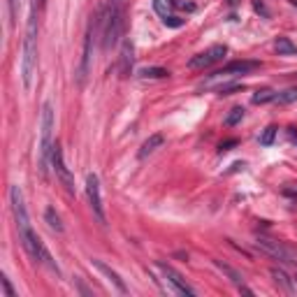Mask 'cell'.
I'll use <instances>...</instances> for the list:
<instances>
[{
  "label": "cell",
  "mask_w": 297,
  "mask_h": 297,
  "mask_svg": "<svg viewBox=\"0 0 297 297\" xmlns=\"http://www.w3.org/2000/svg\"><path fill=\"white\" fill-rule=\"evenodd\" d=\"M10 204H12V212H14L16 227H19V242H21V246L26 248V253H28L35 262H40L47 269L58 274L61 272L58 265L51 260V253L47 251L42 239L35 235V230H33L31 216H28V209H26V202H24V193H21L19 186H10Z\"/></svg>",
  "instance_id": "obj_1"
},
{
  "label": "cell",
  "mask_w": 297,
  "mask_h": 297,
  "mask_svg": "<svg viewBox=\"0 0 297 297\" xmlns=\"http://www.w3.org/2000/svg\"><path fill=\"white\" fill-rule=\"evenodd\" d=\"M35 67H37V0H31L26 37H24V56H21V79H24L26 88L33 86Z\"/></svg>",
  "instance_id": "obj_2"
},
{
  "label": "cell",
  "mask_w": 297,
  "mask_h": 297,
  "mask_svg": "<svg viewBox=\"0 0 297 297\" xmlns=\"http://www.w3.org/2000/svg\"><path fill=\"white\" fill-rule=\"evenodd\" d=\"M51 151H54V105L44 102L40 119V146H37V167H40V174L44 179L49 174Z\"/></svg>",
  "instance_id": "obj_3"
},
{
  "label": "cell",
  "mask_w": 297,
  "mask_h": 297,
  "mask_svg": "<svg viewBox=\"0 0 297 297\" xmlns=\"http://www.w3.org/2000/svg\"><path fill=\"white\" fill-rule=\"evenodd\" d=\"M123 0H109L105 14H102V47L111 49L119 44V37L123 31V12H121Z\"/></svg>",
  "instance_id": "obj_4"
},
{
  "label": "cell",
  "mask_w": 297,
  "mask_h": 297,
  "mask_svg": "<svg viewBox=\"0 0 297 297\" xmlns=\"http://www.w3.org/2000/svg\"><path fill=\"white\" fill-rule=\"evenodd\" d=\"M253 246L260 248L265 256L274 258V260H279V262H288V265H290V262H297L295 256H292L281 242H277V239H269V237H256Z\"/></svg>",
  "instance_id": "obj_5"
},
{
  "label": "cell",
  "mask_w": 297,
  "mask_h": 297,
  "mask_svg": "<svg viewBox=\"0 0 297 297\" xmlns=\"http://www.w3.org/2000/svg\"><path fill=\"white\" fill-rule=\"evenodd\" d=\"M100 26V12L93 16V21L88 24V31H86V37H84V54H81V65H79V72H77V81L79 86H84L86 81V75H88V67H91V47H93V35H96V28Z\"/></svg>",
  "instance_id": "obj_6"
},
{
  "label": "cell",
  "mask_w": 297,
  "mask_h": 297,
  "mask_svg": "<svg viewBox=\"0 0 297 297\" xmlns=\"http://www.w3.org/2000/svg\"><path fill=\"white\" fill-rule=\"evenodd\" d=\"M227 54V47L225 44H214L204 51V54H197L193 56L191 61H188V67L191 70H204V67H212L214 63H221Z\"/></svg>",
  "instance_id": "obj_7"
},
{
  "label": "cell",
  "mask_w": 297,
  "mask_h": 297,
  "mask_svg": "<svg viewBox=\"0 0 297 297\" xmlns=\"http://www.w3.org/2000/svg\"><path fill=\"white\" fill-rule=\"evenodd\" d=\"M51 167H54L56 176H58V181L63 184V188H65L70 195H75V181H72L70 170L65 167V161H63V149H61V144H58V142L54 144V151H51Z\"/></svg>",
  "instance_id": "obj_8"
},
{
  "label": "cell",
  "mask_w": 297,
  "mask_h": 297,
  "mask_svg": "<svg viewBox=\"0 0 297 297\" xmlns=\"http://www.w3.org/2000/svg\"><path fill=\"white\" fill-rule=\"evenodd\" d=\"M156 267L163 272V277L167 279V283L172 286V292H176V295H195V288L193 286H188L186 283V279L181 277V274L176 272L174 267H170V265H165L163 260H158L156 262Z\"/></svg>",
  "instance_id": "obj_9"
},
{
  "label": "cell",
  "mask_w": 297,
  "mask_h": 297,
  "mask_svg": "<svg viewBox=\"0 0 297 297\" xmlns=\"http://www.w3.org/2000/svg\"><path fill=\"white\" fill-rule=\"evenodd\" d=\"M86 193H88V202H91V209L96 214V218L100 223H105V207H102V195H100V179L98 174H88L86 176Z\"/></svg>",
  "instance_id": "obj_10"
},
{
  "label": "cell",
  "mask_w": 297,
  "mask_h": 297,
  "mask_svg": "<svg viewBox=\"0 0 297 297\" xmlns=\"http://www.w3.org/2000/svg\"><path fill=\"white\" fill-rule=\"evenodd\" d=\"M260 67V61H232L227 65H223L221 70H216L212 75V79H230V77L237 75H248V72L258 70Z\"/></svg>",
  "instance_id": "obj_11"
},
{
  "label": "cell",
  "mask_w": 297,
  "mask_h": 297,
  "mask_svg": "<svg viewBox=\"0 0 297 297\" xmlns=\"http://www.w3.org/2000/svg\"><path fill=\"white\" fill-rule=\"evenodd\" d=\"M269 274H272L274 283H277V286L281 288L286 295H297V281L288 277L286 269H281V267H272V269H269Z\"/></svg>",
  "instance_id": "obj_12"
},
{
  "label": "cell",
  "mask_w": 297,
  "mask_h": 297,
  "mask_svg": "<svg viewBox=\"0 0 297 297\" xmlns=\"http://www.w3.org/2000/svg\"><path fill=\"white\" fill-rule=\"evenodd\" d=\"M93 265H96L98 269H100V272L105 274V277H107V281H109L111 286L116 288V290H119V292H123V295H126V292H128V286H126V283H123V279L119 277V274H116V272H114V269H111L109 265H105V262H102V260H98V258H93Z\"/></svg>",
  "instance_id": "obj_13"
},
{
  "label": "cell",
  "mask_w": 297,
  "mask_h": 297,
  "mask_svg": "<svg viewBox=\"0 0 297 297\" xmlns=\"http://www.w3.org/2000/svg\"><path fill=\"white\" fill-rule=\"evenodd\" d=\"M214 265H216L223 274H227V277H230V281L235 283V286L239 288V290H242V292H246V295H253V290H251V288H246V286H244V277H242V274H239V272H237L235 267H230V265H227V262H223V260H214Z\"/></svg>",
  "instance_id": "obj_14"
},
{
  "label": "cell",
  "mask_w": 297,
  "mask_h": 297,
  "mask_svg": "<svg viewBox=\"0 0 297 297\" xmlns=\"http://www.w3.org/2000/svg\"><path fill=\"white\" fill-rule=\"evenodd\" d=\"M132 63H135V47H132V42H130V40H123L121 63H119V67H121V75H123V77H130V72H132Z\"/></svg>",
  "instance_id": "obj_15"
},
{
  "label": "cell",
  "mask_w": 297,
  "mask_h": 297,
  "mask_svg": "<svg viewBox=\"0 0 297 297\" xmlns=\"http://www.w3.org/2000/svg\"><path fill=\"white\" fill-rule=\"evenodd\" d=\"M163 142H165V137H163L161 132H153V135L140 146V158L151 156V153L156 151V149H161V146H163Z\"/></svg>",
  "instance_id": "obj_16"
},
{
  "label": "cell",
  "mask_w": 297,
  "mask_h": 297,
  "mask_svg": "<svg viewBox=\"0 0 297 297\" xmlns=\"http://www.w3.org/2000/svg\"><path fill=\"white\" fill-rule=\"evenodd\" d=\"M137 75H140L142 79H167V77H170V70H165V67H142Z\"/></svg>",
  "instance_id": "obj_17"
},
{
  "label": "cell",
  "mask_w": 297,
  "mask_h": 297,
  "mask_svg": "<svg viewBox=\"0 0 297 297\" xmlns=\"http://www.w3.org/2000/svg\"><path fill=\"white\" fill-rule=\"evenodd\" d=\"M279 98L277 91H272V88H262V91H258L256 96H253V105H267V102H274Z\"/></svg>",
  "instance_id": "obj_18"
},
{
  "label": "cell",
  "mask_w": 297,
  "mask_h": 297,
  "mask_svg": "<svg viewBox=\"0 0 297 297\" xmlns=\"http://www.w3.org/2000/svg\"><path fill=\"white\" fill-rule=\"evenodd\" d=\"M44 221L49 223V227H51V230H56V232H63V223H61V216L56 214V209H54V207H47V212H44Z\"/></svg>",
  "instance_id": "obj_19"
},
{
  "label": "cell",
  "mask_w": 297,
  "mask_h": 297,
  "mask_svg": "<svg viewBox=\"0 0 297 297\" xmlns=\"http://www.w3.org/2000/svg\"><path fill=\"white\" fill-rule=\"evenodd\" d=\"M274 49L279 51V56H290V54H295V51H297V47L292 44L288 37H279V40L274 42Z\"/></svg>",
  "instance_id": "obj_20"
},
{
  "label": "cell",
  "mask_w": 297,
  "mask_h": 297,
  "mask_svg": "<svg viewBox=\"0 0 297 297\" xmlns=\"http://www.w3.org/2000/svg\"><path fill=\"white\" fill-rule=\"evenodd\" d=\"M176 7L174 0H153V10L158 12V14L165 19V16H170V12Z\"/></svg>",
  "instance_id": "obj_21"
},
{
  "label": "cell",
  "mask_w": 297,
  "mask_h": 297,
  "mask_svg": "<svg viewBox=\"0 0 297 297\" xmlns=\"http://www.w3.org/2000/svg\"><path fill=\"white\" fill-rule=\"evenodd\" d=\"M277 132H279L277 126H267L265 130H262V135H260V144L262 146H272L274 140H277Z\"/></svg>",
  "instance_id": "obj_22"
},
{
  "label": "cell",
  "mask_w": 297,
  "mask_h": 297,
  "mask_svg": "<svg viewBox=\"0 0 297 297\" xmlns=\"http://www.w3.org/2000/svg\"><path fill=\"white\" fill-rule=\"evenodd\" d=\"M242 119H244V107H232L230 114L225 116V126L232 128V126H237V123L242 121Z\"/></svg>",
  "instance_id": "obj_23"
},
{
  "label": "cell",
  "mask_w": 297,
  "mask_h": 297,
  "mask_svg": "<svg viewBox=\"0 0 297 297\" xmlns=\"http://www.w3.org/2000/svg\"><path fill=\"white\" fill-rule=\"evenodd\" d=\"M0 283H3V297H14L16 292H14V288H12V283H10V279L3 274L0 277Z\"/></svg>",
  "instance_id": "obj_24"
},
{
  "label": "cell",
  "mask_w": 297,
  "mask_h": 297,
  "mask_svg": "<svg viewBox=\"0 0 297 297\" xmlns=\"http://www.w3.org/2000/svg\"><path fill=\"white\" fill-rule=\"evenodd\" d=\"M277 100L279 102H292V100H297V88H288V91L279 93Z\"/></svg>",
  "instance_id": "obj_25"
},
{
  "label": "cell",
  "mask_w": 297,
  "mask_h": 297,
  "mask_svg": "<svg viewBox=\"0 0 297 297\" xmlns=\"http://www.w3.org/2000/svg\"><path fill=\"white\" fill-rule=\"evenodd\" d=\"M163 24L167 26V28H181L184 26V19H179V16H165V19H163Z\"/></svg>",
  "instance_id": "obj_26"
},
{
  "label": "cell",
  "mask_w": 297,
  "mask_h": 297,
  "mask_svg": "<svg viewBox=\"0 0 297 297\" xmlns=\"http://www.w3.org/2000/svg\"><path fill=\"white\" fill-rule=\"evenodd\" d=\"M16 3H19V0H7V19H10V26H14V16H16Z\"/></svg>",
  "instance_id": "obj_27"
},
{
  "label": "cell",
  "mask_w": 297,
  "mask_h": 297,
  "mask_svg": "<svg viewBox=\"0 0 297 297\" xmlns=\"http://www.w3.org/2000/svg\"><path fill=\"white\" fill-rule=\"evenodd\" d=\"M235 146H237V140L221 142V146H218V151H221V153H225V151H230V149H235Z\"/></svg>",
  "instance_id": "obj_28"
},
{
  "label": "cell",
  "mask_w": 297,
  "mask_h": 297,
  "mask_svg": "<svg viewBox=\"0 0 297 297\" xmlns=\"http://www.w3.org/2000/svg\"><path fill=\"white\" fill-rule=\"evenodd\" d=\"M227 3H230V5H235V3H237V0H227Z\"/></svg>",
  "instance_id": "obj_29"
},
{
  "label": "cell",
  "mask_w": 297,
  "mask_h": 297,
  "mask_svg": "<svg viewBox=\"0 0 297 297\" xmlns=\"http://www.w3.org/2000/svg\"><path fill=\"white\" fill-rule=\"evenodd\" d=\"M290 3H292V5H295V7H297V0H290Z\"/></svg>",
  "instance_id": "obj_30"
},
{
  "label": "cell",
  "mask_w": 297,
  "mask_h": 297,
  "mask_svg": "<svg viewBox=\"0 0 297 297\" xmlns=\"http://www.w3.org/2000/svg\"><path fill=\"white\" fill-rule=\"evenodd\" d=\"M40 3H42V5H44V3H47V0H40Z\"/></svg>",
  "instance_id": "obj_31"
},
{
  "label": "cell",
  "mask_w": 297,
  "mask_h": 297,
  "mask_svg": "<svg viewBox=\"0 0 297 297\" xmlns=\"http://www.w3.org/2000/svg\"><path fill=\"white\" fill-rule=\"evenodd\" d=\"M295 281H297V277H295Z\"/></svg>",
  "instance_id": "obj_32"
}]
</instances>
